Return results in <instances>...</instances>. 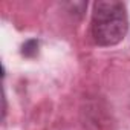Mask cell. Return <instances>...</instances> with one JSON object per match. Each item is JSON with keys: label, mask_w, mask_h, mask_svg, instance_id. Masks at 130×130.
<instances>
[{"label": "cell", "mask_w": 130, "mask_h": 130, "mask_svg": "<svg viewBox=\"0 0 130 130\" xmlns=\"http://www.w3.org/2000/svg\"><path fill=\"white\" fill-rule=\"evenodd\" d=\"M128 32L127 9L122 2L101 0L93 5L90 34L98 46H115Z\"/></svg>", "instance_id": "cell-1"}]
</instances>
